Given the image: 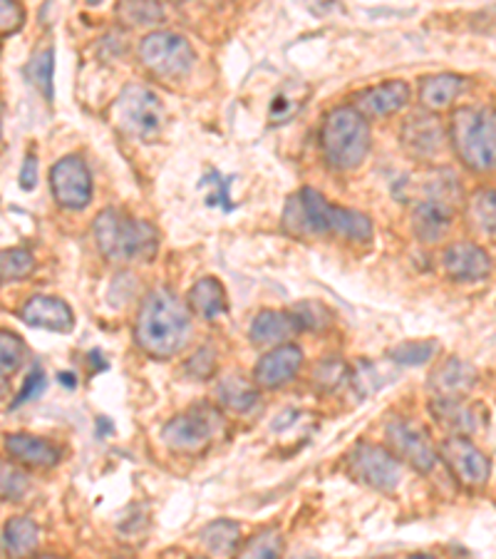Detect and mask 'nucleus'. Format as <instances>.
Wrapping results in <instances>:
<instances>
[{
	"label": "nucleus",
	"instance_id": "27",
	"mask_svg": "<svg viewBox=\"0 0 496 559\" xmlns=\"http://www.w3.org/2000/svg\"><path fill=\"white\" fill-rule=\"evenodd\" d=\"M241 539V530L232 520H216L201 532V543L214 555H232Z\"/></svg>",
	"mask_w": 496,
	"mask_h": 559
},
{
	"label": "nucleus",
	"instance_id": "4",
	"mask_svg": "<svg viewBox=\"0 0 496 559\" xmlns=\"http://www.w3.org/2000/svg\"><path fill=\"white\" fill-rule=\"evenodd\" d=\"M321 147L333 170L350 172L365 162L370 153V124L350 105L327 112L321 127Z\"/></svg>",
	"mask_w": 496,
	"mask_h": 559
},
{
	"label": "nucleus",
	"instance_id": "40",
	"mask_svg": "<svg viewBox=\"0 0 496 559\" xmlns=\"http://www.w3.org/2000/svg\"><path fill=\"white\" fill-rule=\"evenodd\" d=\"M345 376H348V368H345V363H340L338 359H331V361H325L321 368H318L315 380H318V384H321L323 388L333 390L335 386L343 384Z\"/></svg>",
	"mask_w": 496,
	"mask_h": 559
},
{
	"label": "nucleus",
	"instance_id": "31",
	"mask_svg": "<svg viewBox=\"0 0 496 559\" xmlns=\"http://www.w3.org/2000/svg\"><path fill=\"white\" fill-rule=\"evenodd\" d=\"M52 73H55V52L52 50H42L38 56H33L28 68H25V75L48 100L52 97Z\"/></svg>",
	"mask_w": 496,
	"mask_h": 559
},
{
	"label": "nucleus",
	"instance_id": "9",
	"mask_svg": "<svg viewBox=\"0 0 496 559\" xmlns=\"http://www.w3.org/2000/svg\"><path fill=\"white\" fill-rule=\"evenodd\" d=\"M219 418L211 408H194L162 428V440L176 452H201L214 438Z\"/></svg>",
	"mask_w": 496,
	"mask_h": 559
},
{
	"label": "nucleus",
	"instance_id": "32",
	"mask_svg": "<svg viewBox=\"0 0 496 559\" xmlns=\"http://www.w3.org/2000/svg\"><path fill=\"white\" fill-rule=\"evenodd\" d=\"M25 343L17 333L0 328V376H13L25 361Z\"/></svg>",
	"mask_w": 496,
	"mask_h": 559
},
{
	"label": "nucleus",
	"instance_id": "23",
	"mask_svg": "<svg viewBox=\"0 0 496 559\" xmlns=\"http://www.w3.org/2000/svg\"><path fill=\"white\" fill-rule=\"evenodd\" d=\"M462 90H464L462 75L439 73V75H432L424 80L422 90H420V100L427 110H447Z\"/></svg>",
	"mask_w": 496,
	"mask_h": 559
},
{
	"label": "nucleus",
	"instance_id": "48",
	"mask_svg": "<svg viewBox=\"0 0 496 559\" xmlns=\"http://www.w3.org/2000/svg\"><path fill=\"white\" fill-rule=\"evenodd\" d=\"M194 559H199V557H194Z\"/></svg>",
	"mask_w": 496,
	"mask_h": 559
},
{
	"label": "nucleus",
	"instance_id": "11",
	"mask_svg": "<svg viewBox=\"0 0 496 559\" xmlns=\"http://www.w3.org/2000/svg\"><path fill=\"white\" fill-rule=\"evenodd\" d=\"M442 460H445L447 467L455 473V477L467 487H482L489 481L492 465L489 458L474 446L469 438L462 435H451L445 442H442Z\"/></svg>",
	"mask_w": 496,
	"mask_h": 559
},
{
	"label": "nucleus",
	"instance_id": "33",
	"mask_svg": "<svg viewBox=\"0 0 496 559\" xmlns=\"http://www.w3.org/2000/svg\"><path fill=\"white\" fill-rule=\"evenodd\" d=\"M30 490V481L23 470L0 460V500L17 502Z\"/></svg>",
	"mask_w": 496,
	"mask_h": 559
},
{
	"label": "nucleus",
	"instance_id": "22",
	"mask_svg": "<svg viewBox=\"0 0 496 559\" xmlns=\"http://www.w3.org/2000/svg\"><path fill=\"white\" fill-rule=\"evenodd\" d=\"M189 306L194 314H199L207 321H214V318L228 314V296L224 283L214 277H203L194 283L189 291Z\"/></svg>",
	"mask_w": 496,
	"mask_h": 559
},
{
	"label": "nucleus",
	"instance_id": "8",
	"mask_svg": "<svg viewBox=\"0 0 496 559\" xmlns=\"http://www.w3.org/2000/svg\"><path fill=\"white\" fill-rule=\"evenodd\" d=\"M348 473L358 483L372 487L380 493H395V487L402 481V465L393 452L370 446V442H358L348 455Z\"/></svg>",
	"mask_w": 496,
	"mask_h": 559
},
{
	"label": "nucleus",
	"instance_id": "25",
	"mask_svg": "<svg viewBox=\"0 0 496 559\" xmlns=\"http://www.w3.org/2000/svg\"><path fill=\"white\" fill-rule=\"evenodd\" d=\"M40 543V527L30 518H13L5 525V547L15 559L30 557Z\"/></svg>",
	"mask_w": 496,
	"mask_h": 559
},
{
	"label": "nucleus",
	"instance_id": "14",
	"mask_svg": "<svg viewBox=\"0 0 496 559\" xmlns=\"http://www.w3.org/2000/svg\"><path fill=\"white\" fill-rule=\"evenodd\" d=\"M442 269H445L447 277L457 283H469V281H484L492 277V256L484 252L482 246L469 244V242H457L447 246V252L442 254Z\"/></svg>",
	"mask_w": 496,
	"mask_h": 559
},
{
	"label": "nucleus",
	"instance_id": "41",
	"mask_svg": "<svg viewBox=\"0 0 496 559\" xmlns=\"http://www.w3.org/2000/svg\"><path fill=\"white\" fill-rule=\"evenodd\" d=\"M186 370H189L191 376L199 378V380L209 378L211 373L216 370V353L211 351V349L197 351V356H194L189 363H186Z\"/></svg>",
	"mask_w": 496,
	"mask_h": 559
},
{
	"label": "nucleus",
	"instance_id": "17",
	"mask_svg": "<svg viewBox=\"0 0 496 559\" xmlns=\"http://www.w3.org/2000/svg\"><path fill=\"white\" fill-rule=\"evenodd\" d=\"M21 318L33 328H46V331L67 333L75 326V314L65 301L58 296H33L21 308Z\"/></svg>",
	"mask_w": 496,
	"mask_h": 559
},
{
	"label": "nucleus",
	"instance_id": "12",
	"mask_svg": "<svg viewBox=\"0 0 496 559\" xmlns=\"http://www.w3.org/2000/svg\"><path fill=\"white\" fill-rule=\"evenodd\" d=\"M387 438L397 450V455L407 460L418 473H432L437 465V450H434L430 435L412 421H393L387 425Z\"/></svg>",
	"mask_w": 496,
	"mask_h": 559
},
{
	"label": "nucleus",
	"instance_id": "29",
	"mask_svg": "<svg viewBox=\"0 0 496 559\" xmlns=\"http://www.w3.org/2000/svg\"><path fill=\"white\" fill-rule=\"evenodd\" d=\"M283 537L276 527H269L248 539V545L238 552L236 559H281Z\"/></svg>",
	"mask_w": 496,
	"mask_h": 559
},
{
	"label": "nucleus",
	"instance_id": "38",
	"mask_svg": "<svg viewBox=\"0 0 496 559\" xmlns=\"http://www.w3.org/2000/svg\"><path fill=\"white\" fill-rule=\"evenodd\" d=\"M46 384H48L46 373H42L40 366H35V368L30 370V376L25 378V384H23V388H21V393H17L13 408H21V405L30 403V401H38V398L42 396V390H46Z\"/></svg>",
	"mask_w": 496,
	"mask_h": 559
},
{
	"label": "nucleus",
	"instance_id": "28",
	"mask_svg": "<svg viewBox=\"0 0 496 559\" xmlns=\"http://www.w3.org/2000/svg\"><path fill=\"white\" fill-rule=\"evenodd\" d=\"M35 271V259L28 248H5L0 252V283L21 281Z\"/></svg>",
	"mask_w": 496,
	"mask_h": 559
},
{
	"label": "nucleus",
	"instance_id": "26",
	"mask_svg": "<svg viewBox=\"0 0 496 559\" xmlns=\"http://www.w3.org/2000/svg\"><path fill=\"white\" fill-rule=\"evenodd\" d=\"M219 401L236 413H246L259 403V388L244 376H228L219 384Z\"/></svg>",
	"mask_w": 496,
	"mask_h": 559
},
{
	"label": "nucleus",
	"instance_id": "16",
	"mask_svg": "<svg viewBox=\"0 0 496 559\" xmlns=\"http://www.w3.org/2000/svg\"><path fill=\"white\" fill-rule=\"evenodd\" d=\"M352 110H358L362 118H387V114L400 112L410 102V85L402 80H387V83L372 85L368 90H360L352 100Z\"/></svg>",
	"mask_w": 496,
	"mask_h": 559
},
{
	"label": "nucleus",
	"instance_id": "47",
	"mask_svg": "<svg viewBox=\"0 0 496 559\" xmlns=\"http://www.w3.org/2000/svg\"><path fill=\"white\" fill-rule=\"evenodd\" d=\"M290 559H300V557H290Z\"/></svg>",
	"mask_w": 496,
	"mask_h": 559
},
{
	"label": "nucleus",
	"instance_id": "18",
	"mask_svg": "<svg viewBox=\"0 0 496 559\" xmlns=\"http://www.w3.org/2000/svg\"><path fill=\"white\" fill-rule=\"evenodd\" d=\"M451 221H455V204L445 199H420L412 211V229L424 244H437L449 232Z\"/></svg>",
	"mask_w": 496,
	"mask_h": 559
},
{
	"label": "nucleus",
	"instance_id": "34",
	"mask_svg": "<svg viewBox=\"0 0 496 559\" xmlns=\"http://www.w3.org/2000/svg\"><path fill=\"white\" fill-rule=\"evenodd\" d=\"M232 180L234 177H226L216 170H211L207 177H203L201 186H209V194H207L209 207H221L224 211H234Z\"/></svg>",
	"mask_w": 496,
	"mask_h": 559
},
{
	"label": "nucleus",
	"instance_id": "19",
	"mask_svg": "<svg viewBox=\"0 0 496 559\" xmlns=\"http://www.w3.org/2000/svg\"><path fill=\"white\" fill-rule=\"evenodd\" d=\"M476 368L462 359H447L432 370L430 388L437 390L439 398H462L476 386Z\"/></svg>",
	"mask_w": 496,
	"mask_h": 559
},
{
	"label": "nucleus",
	"instance_id": "20",
	"mask_svg": "<svg viewBox=\"0 0 496 559\" xmlns=\"http://www.w3.org/2000/svg\"><path fill=\"white\" fill-rule=\"evenodd\" d=\"M5 450L11 452L15 460H21V463L30 467H52L58 465L62 458L58 446H52V442L42 438H35V435L28 433L5 435Z\"/></svg>",
	"mask_w": 496,
	"mask_h": 559
},
{
	"label": "nucleus",
	"instance_id": "42",
	"mask_svg": "<svg viewBox=\"0 0 496 559\" xmlns=\"http://www.w3.org/2000/svg\"><path fill=\"white\" fill-rule=\"evenodd\" d=\"M35 184H38V159H35V155H28L21 172V186L23 190H35Z\"/></svg>",
	"mask_w": 496,
	"mask_h": 559
},
{
	"label": "nucleus",
	"instance_id": "7",
	"mask_svg": "<svg viewBox=\"0 0 496 559\" xmlns=\"http://www.w3.org/2000/svg\"><path fill=\"white\" fill-rule=\"evenodd\" d=\"M139 60L159 77H182L197 62L191 42L179 33L157 31L139 42Z\"/></svg>",
	"mask_w": 496,
	"mask_h": 559
},
{
	"label": "nucleus",
	"instance_id": "37",
	"mask_svg": "<svg viewBox=\"0 0 496 559\" xmlns=\"http://www.w3.org/2000/svg\"><path fill=\"white\" fill-rule=\"evenodd\" d=\"M294 316V321L298 328H308V331H321L327 324H331V314L323 304L318 301H303V304H296L288 311Z\"/></svg>",
	"mask_w": 496,
	"mask_h": 559
},
{
	"label": "nucleus",
	"instance_id": "36",
	"mask_svg": "<svg viewBox=\"0 0 496 559\" xmlns=\"http://www.w3.org/2000/svg\"><path fill=\"white\" fill-rule=\"evenodd\" d=\"M434 353H437V343L434 341H410L389 351V359L402 363V366H422V363L434 359Z\"/></svg>",
	"mask_w": 496,
	"mask_h": 559
},
{
	"label": "nucleus",
	"instance_id": "44",
	"mask_svg": "<svg viewBox=\"0 0 496 559\" xmlns=\"http://www.w3.org/2000/svg\"><path fill=\"white\" fill-rule=\"evenodd\" d=\"M410 559H434L432 555H414V557H410Z\"/></svg>",
	"mask_w": 496,
	"mask_h": 559
},
{
	"label": "nucleus",
	"instance_id": "13",
	"mask_svg": "<svg viewBox=\"0 0 496 559\" xmlns=\"http://www.w3.org/2000/svg\"><path fill=\"white\" fill-rule=\"evenodd\" d=\"M402 145L418 159H434L447 145V130L432 112H414L402 124Z\"/></svg>",
	"mask_w": 496,
	"mask_h": 559
},
{
	"label": "nucleus",
	"instance_id": "2",
	"mask_svg": "<svg viewBox=\"0 0 496 559\" xmlns=\"http://www.w3.org/2000/svg\"><path fill=\"white\" fill-rule=\"evenodd\" d=\"M283 227L294 236L333 234L352 242H368L372 236V221L362 211L338 207L327 202L321 192L300 190L288 199L283 211Z\"/></svg>",
	"mask_w": 496,
	"mask_h": 559
},
{
	"label": "nucleus",
	"instance_id": "35",
	"mask_svg": "<svg viewBox=\"0 0 496 559\" xmlns=\"http://www.w3.org/2000/svg\"><path fill=\"white\" fill-rule=\"evenodd\" d=\"M469 217H472L474 224L480 227L484 234L494 236L496 215H494V190L492 186L489 190H480L474 194L472 202H469Z\"/></svg>",
	"mask_w": 496,
	"mask_h": 559
},
{
	"label": "nucleus",
	"instance_id": "5",
	"mask_svg": "<svg viewBox=\"0 0 496 559\" xmlns=\"http://www.w3.org/2000/svg\"><path fill=\"white\" fill-rule=\"evenodd\" d=\"M449 139L457 157L474 172L494 170L496 124L492 108H462L451 114Z\"/></svg>",
	"mask_w": 496,
	"mask_h": 559
},
{
	"label": "nucleus",
	"instance_id": "3",
	"mask_svg": "<svg viewBox=\"0 0 496 559\" xmlns=\"http://www.w3.org/2000/svg\"><path fill=\"white\" fill-rule=\"evenodd\" d=\"M95 239L104 259L117 264L149 262L159 248L157 227L120 209H102L97 215Z\"/></svg>",
	"mask_w": 496,
	"mask_h": 559
},
{
	"label": "nucleus",
	"instance_id": "24",
	"mask_svg": "<svg viewBox=\"0 0 496 559\" xmlns=\"http://www.w3.org/2000/svg\"><path fill=\"white\" fill-rule=\"evenodd\" d=\"M432 413L445 428H449L455 435H472L476 430V415L462 398H437L432 403Z\"/></svg>",
	"mask_w": 496,
	"mask_h": 559
},
{
	"label": "nucleus",
	"instance_id": "6",
	"mask_svg": "<svg viewBox=\"0 0 496 559\" xmlns=\"http://www.w3.org/2000/svg\"><path fill=\"white\" fill-rule=\"evenodd\" d=\"M112 120L124 135L152 139L164 127V105L149 87L129 85L114 100Z\"/></svg>",
	"mask_w": 496,
	"mask_h": 559
},
{
	"label": "nucleus",
	"instance_id": "46",
	"mask_svg": "<svg viewBox=\"0 0 496 559\" xmlns=\"http://www.w3.org/2000/svg\"><path fill=\"white\" fill-rule=\"evenodd\" d=\"M38 559H58V557H38Z\"/></svg>",
	"mask_w": 496,
	"mask_h": 559
},
{
	"label": "nucleus",
	"instance_id": "30",
	"mask_svg": "<svg viewBox=\"0 0 496 559\" xmlns=\"http://www.w3.org/2000/svg\"><path fill=\"white\" fill-rule=\"evenodd\" d=\"M117 17L124 25H132V28H145V25H157L162 23L164 8L159 3H120L117 5Z\"/></svg>",
	"mask_w": 496,
	"mask_h": 559
},
{
	"label": "nucleus",
	"instance_id": "15",
	"mask_svg": "<svg viewBox=\"0 0 496 559\" xmlns=\"http://www.w3.org/2000/svg\"><path fill=\"white\" fill-rule=\"evenodd\" d=\"M300 368H303V351L296 343H283L271 349L259 361V366L253 370V384L259 388L276 390L290 384Z\"/></svg>",
	"mask_w": 496,
	"mask_h": 559
},
{
	"label": "nucleus",
	"instance_id": "39",
	"mask_svg": "<svg viewBox=\"0 0 496 559\" xmlns=\"http://www.w3.org/2000/svg\"><path fill=\"white\" fill-rule=\"evenodd\" d=\"M23 23H25L23 5L11 3V0H0V33L21 31Z\"/></svg>",
	"mask_w": 496,
	"mask_h": 559
},
{
	"label": "nucleus",
	"instance_id": "43",
	"mask_svg": "<svg viewBox=\"0 0 496 559\" xmlns=\"http://www.w3.org/2000/svg\"><path fill=\"white\" fill-rule=\"evenodd\" d=\"M296 108H298V102H290V100H286V97H283V95H278L276 100L271 102V118L276 120V122H281V120L290 118V114L296 112Z\"/></svg>",
	"mask_w": 496,
	"mask_h": 559
},
{
	"label": "nucleus",
	"instance_id": "1",
	"mask_svg": "<svg viewBox=\"0 0 496 559\" xmlns=\"http://www.w3.org/2000/svg\"><path fill=\"white\" fill-rule=\"evenodd\" d=\"M191 336V316L184 301L170 289H157L141 301L135 341L147 356L166 361L179 353Z\"/></svg>",
	"mask_w": 496,
	"mask_h": 559
},
{
	"label": "nucleus",
	"instance_id": "21",
	"mask_svg": "<svg viewBox=\"0 0 496 559\" xmlns=\"http://www.w3.org/2000/svg\"><path fill=\"white\" fill-rule=\"evenodd\" d=\"M300 331L288 311H261L251 324V341L256 345H283Z\"/></svg>",
	"mask_w": 496,
	"mask_h": 559
},
{
	"label": "nucleus",
	"instance_id": "10",
	"mask_svg": "<svg viewBox=\"0 0 496 559\" xmlns=\"http://www.w3.org/2000/svg\"><path fill=\"white\" fill-rule=\"evenodd\" d=\"M50 186L55 202L62 209H85L92 199V174L83 162V157L67 155L52 167Z\"/></svg>",
	"mask_w": 496,
	"mask_h": 559
},
{
	"label": "nucleus",
	"instance_id": "45",
	"mask_svg": "<svg viewBox=\"0 0 496 559\" xmlns=\"http://www.w3.org/2000/svg\"><path fill=\"white\" fill-rule=\"evenodd\" d=\"M0 135H3V122H0Z\"/></svg>",
	"mask_w": 496,
	"mask_h": 559
}]
</instances>
